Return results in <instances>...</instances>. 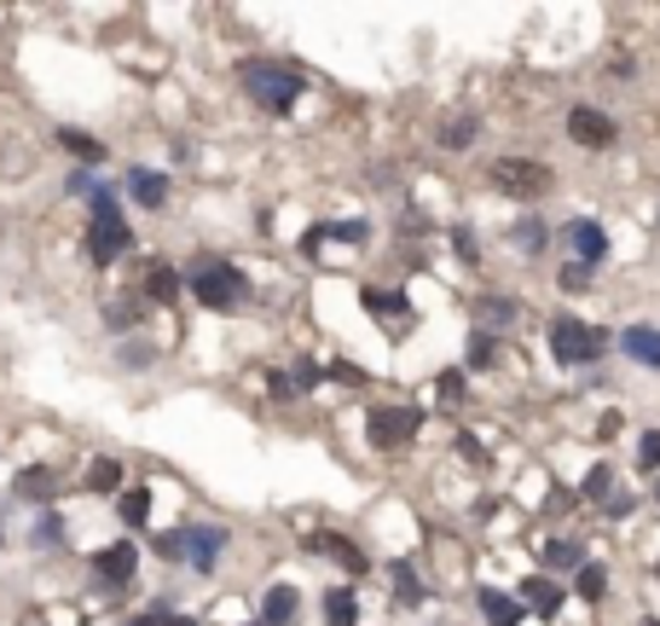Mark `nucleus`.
Listing matches in <instances>:
<instances>
[{"label":"nucleus","mask_w":660,"mask_h":626,"mask_svg":"<svg viewBox=\"0 0 660 626\" xmlns=\"http://www.w3.org/2000/svg\"><path fill=\"white\" fill-rule=\"evenodd\" d=\"M238 76H243V88H250V99L266 105V111H291L301 99V76L284 70V65H266V58H250Z\"/></svg>","instance_id":"f257e3e1"},{"label":"nucleus","mask_w":660,"mask_h":626,"mask_svg":"<svg viewBox=\"0 0 660 626\" xmlns=\"http://www.w3.org/2000/svg\"><path fill=\"white\" fill-rule=\"evenodd\" d=\"M128 250V220H122L116 197L111 192H93V227H88V255L99 268H111V261Z\"/></svg>","instance_id":"f03ea898"},{"label":"nucleus","mask_w":660,"mask_h":626,"mask_svg":"<svg viewBox=\"0 0 660 626\" xmlns=\"http://www.w3.org/2000/svg\"><path fill=\"white\" fill-rule=\"evenodd\" d=\"M157 551H162V557H185L197 574H209L215 557L226 551V534H220V528H174V534L157 539Z\"/></svg>","instance_id":"7ed1b4c3"},{"label":"nucleus","mask_w":660,"mask_h":626,"mask_svg":"<svg viewBox=\"0 0 660 626\" xmlns=\"http://www.w3.org/2000/svg\"><path fill=\"white\" fill-rule=\"evenodd\" d=\"M608 349V337L596 326H580V319H556L550 326V354L562 360V366H585V360H596Z\"/></svg>","instance_id":"20e7f679"},{"label":"nucleus","mask_w":660,"mask_h":626,"mask_svg":"<svg viewBox=\"0 0 660 626\" xmlns=\"http://www.w3.org/2000/svg\"><path fill=\"white\" fill-rule=\"evenodd\" d=\"M192 291H197L203 308H215V314H220V308H238L250 285H243V273H238V268H226V261H209V268H197V273H192Z\"/></svg>","instance_id":"39448f33"},{"label":"nucleus","mask_w":660,"mask_h":626,"mask_svg":"<svg viewBox=\"0 0 660 626\" xmlns=\"http://www.w3.org/2000/svg\"><path fill=\"white\" fill-rule=\"evenodd\" d=\"M492 186L510 192V197H539V192H550V169L522 163V157H499V163H492Z\"/></svg>","instance_id":"423d86ee"},{"label":"nucleus","mask_w":660,"mask_h":626,"mask_svg":"<svg viewBox=\"0 0 660 626\" xmlns=\"http://www.w3.org/2000/svg\"><path fill=\"white\" fill-rule=\"evenodd\" d=\"M418 435V412L411 407H377L371 412V447H406V441Z\"/></svg>","instance_id":"0eeeda50"},{"label":"nucleus","mask_w":660,"mask_h":626,"mask_svg":"<svg viewBox=\"0 0 660 626\" xmlns=\"http://www.w3.org/2000/svg\"><path fill=\"white\" fill-rule=\"evenodd\" d=\"M568 134L580 139V146H591V151H603L608 139H614V123H608L603 111H585V105H573V111H568Z\"/></svg>","instance_id":"6e6552de"},{"label":"nucleus","mask_w":660,"mask_h":626,"mask_svg":"<svg viewBox=\"0 0 660 626\" xmlns=\"http://www.w3.org/2000/svg\"><path fill=\"white\" fill-rule=\"evenodd\" d=\"M93 569L105 585H128L134 580V545H105V551L93 557Z\"/></svg>","instance_id":"1a4fd4ad"},{"label":"nucleus","mask_w":660,"mask_h":626,"mask_svg":"<svg viewBox=\"0 0 660 626\" xmlns=\"http://www.w3.org/2000/svg\"><path fill=\"white\" fill-rule=\"evenodd\" d=\"M568 244L580 250V261L591 268V261H603V250H608V238H603V227H596V220H573L568 227Z\"/></svg>","instance_id":"9d476101"},{"label":"nucleus","mask_w":660,"mask_h":626,"mask_svg":"<svg viewBox=\"0 0 660 626\" xmlns=\"http://www.w3.org/2000/svg\"><path fill=\"white\" fill-rule=\"evenodd\" d=\"M522 597H527V610L533 615H562V585H550V580H539V574H533L527 585H522Z\"/></svg>","instance_id":"9b49d317"},{"label":"nucleus","mask_w":660,"mask_h":626,"mask_svg":"<svg viewBox=\"0 0 660 626\" xmlns=\"http://www.w3.org/2000/svg\"><path fill=\"white\" fill-rule=\"evenodd\" d=\"M621 349H626L631 360H644V366H660V331H649V326H631V331L621 337Z\"/></svg>","instance_id":"f8f14e48"},{"label":"nucleus","mask_w":660,"mask_h":626,"mask_svg":"<svg viewBox=\"0 0 660 626\" xmlns=\"http://www.w3.org/2000/svg\"><path fill=\"white\" fill-rule=\"evenodd\" d=\"M481 615H487V626H515V621H522V603H510L504 592L481 585Z\"/></svg>","instance_id":"ddd939ff"},{"label":"nucleus","mask_w":660,"mask_h":626,"mask_svg":"<svg viewBox=\"0 0 660 626\" xmlns=\"http://www.w3.org/2000/svg\"><path fill=\"white\" fill-rule=\"evenodd\" d=\"M116 516L128 522V528H146V522H151V488H134V493H122Z\"/></svg>","instance_id":"4468645a"},{"label":"nucleus","mask_w":660,"mask_h":626,"mask_svg":"<svg viewBox=\"0 0 660 626\" xmlns=\"http://www.w3.org/2000/svg\"><path fill=\"white\" fill-rule=\"evenodd\" d=\"M296 621V592L291 585H273L266 592V626H291Z\"/></svg>","instance_id":"2eb2a0df"},{"label":"nucleus","mask_w":660,"mask_h":626,"mask_svg":"<svg viewBox=\"0 0 660 626\" xmlns=\"http://www.w3.org/2000/svg\"><path fill=\"white\" fill-rule=\"evenodd\" d=\"M325 621H330V626H354V621H360L354 592H325Z\"/></svg>","instance_id":"dca6fc26"},{"label":"nucleus","mask_w":660,"mask_h":626,"mask_svg":"<svg viewBox=\"0 0 660 626\" xmlns=\"http://www.w3.org/2000/svg\"><path fill=\"white\" fill-rule=\"evenodd\" d=\"M128 186H134V197H139L146 209H157L162 197H169V192H162V174H157V169H134V180H128Z\"/></svg>","instance_id":"f3484780"},{"label":"nucleus","mask_w":660,"mask_h":626,"mask_svg":"<svg viewBox=\"0 0 660 626\" xmlns=\"http://www.w3.org/2000/svg\"><path fill=\"white\" fill-rule=\"evenodd\" d=\"M319 551H330V557H337L342 569H348V574H365V557H360L348 539H337V534H319Z\"/></svg>","instance_id":"a211bd4d"},{"label":"nucleus","mask_w":660,"mask_h":626,"mask_svg":"<svg viewBox=\"0 0 660 626\" xmlns=\"http://www.w3.org/2000/svg\"><path fill=\"white\" fill-rule=\"evenodd\" d=\"M53 488H58L53 470H24V476H18V493H24V499H47Z\"/></svg>","instance_id":"6ab92c4d"},{"label":"nucleus","mask_w":660,"mask_h":626,"mask_svg":"<svg viewBox=\"0 0 660 626\" xmlns=\"http://www.w3.org/2000/svg\"><path fill=\"white\" fill-rule=\"evenodd\" d=\"M603 585H608V569H603V562H585V569H580V597L596 603V597H603Z\"/></svg>","instance_id":"aec40b11"},{"label":"nucleus","mask_w":660,"mask_h":626,"mask_svg":"<svg viewBox=\"0 0 660 626\" xmlns=\"http://www.w3.org/2000/svg\"><path fill=\"white\" fill-rule=\"evenodd\" d=\"M469 139H476V123H469V116H452V123L441 128V146H452V151H464Z\"/></svg>","instance_id":"412c9836"},{"label":"nucleus","mask_w":660,"mask_h":626,"mask_svg":"<svg viewBox=\"0 0 660 626\" xmlns=\"http://www.w3.org/2000/svg\"><path fill=\"white\" fill-rule=\"evenodd\" d=\"M116 481H122V470H116V458H99L93 470H88V488H99V493H111Z\"/></svg>","instance_id":"4be33fe9"},{"label":"nucleus","mask_w":660,"mask_h":626,"mask_svg":"<svg viewBox=\"0 0 660 626\" xmlns=\"http://www.w3.org/2000/svg\"><path fill=\"white\" fill-rule=\"evenodd\" d=\"M365 308H377V314H400V319L411 314V308H406V296H395V291H365Z\"/></svg>","instance_id":"5701e85b"},{"label":"nucleus","mask_w":660,"mask_h":626,"mask_svg":"<svg viewBox=\"0 0 660 626\" xmlns=\"http://www.w3.org/2000/svg\"><path fill=\"white\" fill-rule=\"evenodd\" d=\"M515 244H522L527 255H539L545 250V220H522V227H515Z\"/></svg>","instance_id":"b1692460"},{"label":"nucleus","mask_w":660,"mask_h":626,"mask_svg":"<svg viewBox=\"0 0 660 626\" xmlns=\"http://www.w3.org/2000/svg\"><path fill=\"white\" fill-rule=\"evenodd\" d=\"M395 585H400V603H423V580L406 569V562H395Z\"/></svg>","instance_id":"393cba45"},{"label":"nucleus","mask_w":660,"mask_h":626,"mask_svg":"<svg viewBox=\"0 0 660 626\" xmlns=\"http://www.w3.org/2000/svg\"><path fill=\"white\" fill-rule=\"evenodd\" d=\"M151 296H157V301H174V296H180L174 268H151Z\"/></svg>","instance_id":"a878e982"},{"label":"nucleus","mask_w":660,"mask_h":626,"mask_svg":"<svg viewBox=\"0 0 660 626\" xmlns=\"http://www.w3.org/2000/svg\"><path fill=\"white\" fill-rule=\"evenodd\" d=\"M545 562H550V569H573V562H580V551H573L568 539H556V545H545Z\"/></svg>","instance_id":"bb28decb"},{"label":"nucleus","mask_w":660,"mask_h":626,"mask_svg":"<svg viewBox=\"0 0 660 626\" xmlns=\"http://www.w3.org/2000/svg\"><path fill=\"white\" fill-rule=\"evenodd\" d=\"M637 464H644V470H660V430H649L637 441Z\"/></svg>","instance_id":"cd10ccee"},{"label":"nucleus","mask_w":660,"mask_h":626,"mask_svg":"<svg viewBox=\"0 0 660 626\" xmlns=\"http://www.w3.org/2000/svg\"><path fill=\"white\" fill-rule=\"evenodd\" d=\"M65 146H70L76 157H88V163H99V157H105V146H99V139H88V134H65Z\"/></svg>","instance_id":"c85d7f7f"},{"label":"nucleus","mask_w":660,"mask_h":626,"mask_svg":"<svg viewBox=\"0 0 660 626\" xmlns=\"http://www.w3.org/2000/svg\"><path fill=\"white\" fill-rule=\"evenodd\" d=\"M608 488H614V476H608V464H596V470L585 476V499H608Z\"/></svg>","instance_id":"c756f323"},{"label":"nucleus","mask_w":660,"mask_h":626,"mask_svg":"<svg viewBox=\"0 0 660 626\" xmlns=\"http://www.w3.org/2000/svg\"><path fill=\"white\" fill-rule=\"evenodd\" d=\"M585 278H591L585 261H568V268H562V291H585Z\"/></svg>","instance_id":"7c9ffc66"},{"label":"nucleus","mask_w":660,"mask_h":626,"mask_svg":"<svg viewBox=\"0 0 660 626\" xmlns=\"http://www.w3.org/2000/svg\"><path fill=\"white\" fill-rule=\"evenodd\" d=\"M510 314H515V308H510V301H499V296H492V301H481V319H492V326H504Z\"/></svg>","instance_id":"2f4dec72"},{"label":"nucleus","mask_w":660,"mask_h":626,"mask_svg":"<svg viewBox=\"0 0 660 626\" xmlns=\"http://www.w3.org/2000/svg\"><path fill=\"white\" fill-rule=\"evenodd\" d=\"M330 232H337V238H348V244H360V238H365V220H337Z\"/></svg>","instance_id":"473e14b6"},{"label":"nucleus","mask_w":660,"mask_h":626,"mask_svg":"<svg viewBox=\"0 0 660 626\" xmlns=\"http://www.w3.org/2000/svg\"><path fill=\"white\" fill-rule=\"evenodd\" d=\"M469 366H492V342H487V337L469 342Z\"/></svg>","instance_id":"72a5a7b5"},{"label":"nucleus","mask_w":660,"mask_h":626,"mask_svg":"<svg viewBox=\"0 0 660 626\" xmlns=\"http://www.w3.org/2000/svg\"><path fill=\"white\" fill-rule=\"evenodd\" d=\"M134 626H192V621H180V615H162V610H157V615H139Z\"/></svg>","instance_id":"f704fd0d"}]
</instances>
